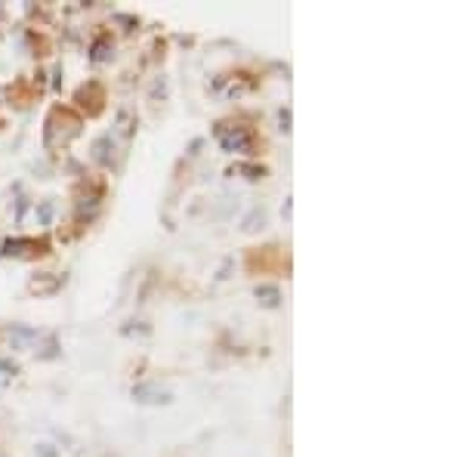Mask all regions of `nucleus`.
<instances>
[{
	"label": "nucleus",
	"instance_id": "nucleus-1",
	"mask_svg": "<svg viewBox=\"0 0 463 457\" xmlns=\"http://www.w3.org/2000/svg\"><path fill=\"white\" fill-rule=\"evenodd\" d=\"M216 137H220V146L226 148V152L232 155H244V152H250L253 148V133L248 130V127H241V124H235L232 130H226V127H220L216 130Z\"/></svg>",
	"mask_w": 463,
	"mask_h": 457
},
{
	"label": "nucleus",
	"instance_id": "nucleus-2",
	"mask_svg": "<svg viewBox=\"0 0 463 457\" xmlns=\"http://www.w3.org/2000/svg\"><path fill=\"white\" fill-rule=\"evenodd\" d=\"M133 399H137L139 405H167L174 395H170L167 389L155 386V384H139V386H133Z\"/></svg>",
	"mask_w": 463,
	"mask_h": 457
},
{
	"label": "nucleus",
	"instance_id": "nucleus-3",
	"mask_svg": "<svg viewBox=\"0 0 463 457\" xmlns=\"http://www.w3.org/2000/svg\"><path fill=\"white\" fill-rule=\"evenodd\" d=\"M257 297L263 300L266 306H279V288H269V284H263V288H257Z\"/></svg>",
	"mask_w": 463,
	"mask_h": 457
}]
</instances>
